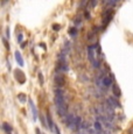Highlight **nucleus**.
<instances>
[{"mask_svg": "<svg viewBox=\"0 0 133 134\" xmlns=\"http://www.w3.org/2000/svg\"><path fill=\"white\" fill-rule=\"evenodd\" d=\"M76 134H90V129H81V131L77 132Z\"/></svg>", "mask_w": 133, "mask_h": 134, "instance_id": "17", "label": "nucleus"}, {"mask_svg": "<svg viewBox=\"0 0 133 134\" xmlns=\"http://www.w3.org/2000/svg\"><path fill=\"white\" fill-rule=\"evenodd\" d=\"M3 129L5 131V133H12V126L7 124V122H4L3 124Z\"/></svg>", "mask_w": 133, "mask_h": 134, "instance_id": "14", "label": "nucleus"}, {"mask_svg": "<svg viewBox=\"0 0 133 134\" xmlns=\"http://www.w3.org/2000/svg\"><path fill=\"white\" fill-rule=\"evenodd\" d=\"M98 85L99 86H102V88H109V86H111V85H113L112 84V79H111V77H109V76H102L99 79H98Z\"/></svg>", "mask_w": 133, "mask_h": 134, "instance_id": "3", "label": "nucleus"}, {"mask_svg": "<svg viewBox=\"0 0 133 134\" xmlns=\"http://www.w3.org/2000/svg\"><path fill=\"white\" fill-rule=\"evenodd\" d=\"M22 37H24V35H22V34H18V42L21 43V44L24 43V42H22Z\"/></svg>", "mask_w": 133, "mask_h": 134, "instance_id": "19", "label": "nucleus"}, {"mask_svg": "<svg viewBox=\"0 0 133 134\" xmlns=\"http://www.w3.org/2000/svg\"><path fill=\"white\" fill-rule=\"evenodd\" d=\"M35 133H36V134H42V133H41V129H40V128H36V129H35Z\"/></svg>", "mask_w": 133, "mask_h": 134, "instance_id": "27", "label": "nucleus"}, {"mask_svg": "<svg viewBox=\"0 0 133 134\" xmlns=\"http://www.w3.org/2000/svg\"><path fill=\"white\" fill-rule=\"evenodd\" d=\"M60 24L58 23H55V24H53V29H54V31H58V29H60Z\"/></svg>", "mask_w": 133, "mask_h": 134, "instance_id": "22", "label": "nucleus"}, {"mask_svg": "<svg viewBox=\"0 0 133 134\" xmlns=\"http://www.w3.org/2000/svg\"><path fill=\"white\" fill-rule=\"evenodd\" d=\"M54 132H55V134H61L60 128H58V126H57V125H55V127H54Z\"/></svg>", "mask_w": 133, "mask_h": 134, "instance_id": "21", "label": "nucleus"}, {"mask_svg": "<svg viewBox=\"0 0 133 134\" xmlns=\"http://www.w3.org/2000/svg\"><path fill=\"white\" fill-rule=\"evenodd\" d=\"M82 125H83V121H82V118L79 116H76L75 120H74V122L71 124V126H70V128L73 129V131H77L79 132L82 128Z\"/></svg>", "mask_w": 133, "mask_h": 134, "instance_id": "4", "label": "nucleus"}, {"mask_svg": "<svg viewBox=\"0 0 133 134\" xmlns=\"http://www.w3.org/2000/svg\"><path fill=\"white\" fill-rule=\"evenodd\" d=\"M89 5H90L91 7H94V6H96V5H97V1H91V3L89 4Z\"/></svg>", "mask_w": 133, "mask_h": 134, "instance_id": "26", "label": "nucleus"}, {"mask_svg": "<svg viewBox=\"0 0 133 134\" xmlns=\"http://www.w3.org/2000/svg\"><path fill=\"white\" fill-rule=\"evenodd\" d=\"M14 76H15L16 81H18L20 84H24V83L26 82V76H25V73L22 72L21 70H19V69H15V70H14Z\"/></svg>", "mask_w": 133, "mask_h": 134, "instance_id": "6", "label": "nucleus"}, {"mask_svg": "<svg viewBox=\"0 0 133 134\" xmlns=\"http://www.w3.org/2000/svg\"><path fill=\"white\" fill-rule=\"evenodd\" d=\"M40 119H41V122H42V125L45 126V127H47V124H46V121H45V119H43V117H42V116H40Z\"/></svg>", "mask_w": 133, "mask_h": 134, "instance_id": "25", "label": "nucleus"}, {"mask_svg": "<svg viewBox=\"0 0 133 134\" xmlns=\"http://www.w3.org/2000/svg\"><path fill=\"white\" fill-rule=\"evenodd\" d=\"M11 37V32H9V27L6 28V39H9Z\"/></svg>", "mask_w": 133, "mask_h": 134, "instance_id": "24", "label": "nucleus"}, {"mask_svg": "<svg viewBox=\"0 0 133 134\" xmlns=\"http://www.w3.org/2000/svg\"><path fill=\"white\" fill-rule=\"evenodd\" d=\"M3 43L5 44L6 49H9V44H8V42H7V39H6V37H3Z\"/></svg>", "mask_w": 133, "mask_h": 134, "instance_id": "18", "label": "nucleus"}, {"mask_svg": "<svg viewBox=\"0 0 133 134\" xmlns=\"http://www.w3.org/2000/svg\"><path fill=\"white\" fill-rule=\"evenodd\" d=\"M69 34H70V36L75 37L76 35H77V28H76V27L71 28V29H70V31H69Z\"/></svg>", "mask_w": 133, "mask_h": 134, "instance_id": "15", "label": "nucleus"}, {"mask_svg": "<svg viewBox=\"0 0 133 134\" xmlns=\"http://www.w3.org/2000/svg\"><path fill=\"white\" fill-rule=\"evenodd\" d=\"M18 98L21 100V103H26V99H27V98H26V96H25L24 93H19Z\"/></svg>", "mask_w": 133, "mask_h": 134, "instance_id": "16", "label": "nucleus"}, {"mask_svg": "<svg viewBox=\"0 0 133 134\" xmlns=\"http://www.w3.org/2000/svg\"><path fill=\"white\" fill-rule=\"evenodd\" d=\"M106 104H107V106L111 107L112 110H113V109H118V107H120V104H119V101L117 100L115 97H109V98H107Z\"/></svg>", "mask_w": 133, "mask_h": 134, "instance_id": "7", "label": "nucleus"}, {"mask_svg": "<svg viewBox=\"0 0 133 134\" xmlns=\"http://www.w3.org/2000/svg\"><path fill=\"white\" fill-rule=\"evenodd\" d=\"M14 56H15V61L18 62L19 65H20V67H24V64H25L24 58H22V56H21V54H20L19 50H16V51L14 52Z\"/></svg>", "mask_w": 133, "mask_h": 134, "instance_id": "11", "label": "nucleus"}, {"mask_svg": "<svg viewBox=\"0 0 133 134\" xmlns=\"http://www.w3.org/2000/svg\"><path fill=\"white\" fill-rule=\"evenodd\" d=\"M55 106L60 117H64L65 118L68 116L66 113V104L65 99H64V91L63 89L57 88L55 90Z\"/></svg>", "mask_w": 133, "mask_h": 134, "instance_id": "1", "label": "nucleus"}, {"mask_svg": "<svg viewBox=\"0 0 133 134\" xmlns=\"http://www.w3.org/2000/svg\"><path fill=\"white\" fill-rule=\"evenodd\" d=\"M112 93H113L116 97H120L121 96V91H120V89H119L118 84H113V85H112Z\"/></svg>", "mask_w": 133, "mask_h": 134, "instance_id": "12", "label": "nucleus"}, {"mask_svg": "<svg viewBox=\"0 0 133 134\" xmlns=\"http://www.w3.org/2000/svg\"><path fill=\"white\" fill-rule=\"evenodd\" d=\"M47 121H48V127L49 129H52V131H54V121H53V119H52V116H50V113H47Z\"/></svg>", "mask_w": 133, "mask_h": 134, "instance_id": "13", "label": "nucleus"}, {"mask_svg": "<svg viewBox=\"0 0 133 134\" xmlns=\"http://www.w3.org/2000/svg\"><path fill=\"white\" fill-rule=\"evenodd\" d=\"M75 118H76V116H74V114L69 113V114L64 118V124H65L68 127H70V126H71V124L74 122V120H75Z\"/></svg>", "mask_w": 133, "mask_h": 134, "instance_id": "10", "label": "nucleus"}, {"mask_svg": "<svg viewBox=\"0 0 133 134\" xmlns=\"http://www.w3.org/2000/svg\"><path fill=\"white\" fill-rule=\"evenodd\" d=\"M28 104H29L30 110H32L33 120H34V121H36V119H37V110H36V107H35V105H34V103H33V100H32V99H28Z\"/></svg>", "mask_w": 133, "mask_h": 134, "instance_id": "9", "label": "nucleus"}, {"mask_svg": "<svg viewBox=\"0 0 133 134\" xmlns=\"http://www.w3.org/2000/svg\"><path fill=\"white\" fill-rule=\"evenodd\" d=\"M112 19V8H106L103 12V22L104 24H107Z\"/></svg>", "mask_w": 133, "mask_h": 134, "instance_id": "5", "label": "nucleus"}, {"mask_svg": "<svg viewBox=\"0 0 133 134\" xmlns=\"http://www.w3.org/2000/svg\"><path fill=\"white\" fill-rule=\"evenodd\" d=\"M39 79H40V84L43 85V76H42V73L41 72H39Z\"/></svg>", "mask_w": 133, "mask_h": 134, "instance_id": "20", "label": "nucleus"}, {"mask_svg": "<svg viewBox=\"0 0 133 134\" xmlns=\"http://www.w3.org/2000/svg\"><path fill=\"white\" fill-rule=\"evenodd\" d=\"M64 82H65V79H64V75H62L61 72H57L56 75H55V84L57 86H62L64 84Z\"/></svg>", "mask_w": 133, "mask_h": 134, "instance_id": "8", "label": "nucleus"}, {"mask_svg": "<svg viewBox=\"0 0 133 134\" xmlns=\"http://www.w3.org/2000/svg\"><path fill=\"white\" fill-rule=\"evenodd\" d=\"M96 49H97V47L92 46V44L89 46L88 47V55H89V60H90L92 67L96 68V69H98L99 65H100V63H99V61H98L97 57H96Z\"/></svg>", "mask_w": 133, "mask_h": 134, "instance_id": "2", "label": "nucleus"}, {"mask_svg": "<svg viewBox=\"0 0 133 134\" xmlns=\"http://www.w3.org/2000/svg\"><path fill=\"white\" fill-rule=\"evenodd\" d=\"M103 134H113V133H112V131H111V129H107V128H104Z\"/></svg>", "mask_w": 133, "mask_h": 134, "instance_id": "23", "label": "nucleus"}]
</instances>
